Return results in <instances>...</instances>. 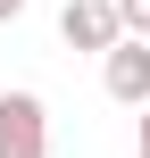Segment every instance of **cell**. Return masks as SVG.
Wrapping results in <instances>:
<instances>
[{"label": "cell", "instance_id": "obj_3", "mask_svg": "<svg viewBox=\"0 0 150 158\" xmlns=\"http://www.w3.org/2000/svg\"><path fill=\"white\" fill-rule=\"evenodd\" d=\"M100 83H109V100L150 108V50H142V42H117V50L100 58Z\"/></svg>", "mask_w": 150, "mask_h": 158}, {"label": "cell", "instance_id": "obj_7", "mask_svg": "<svg viewBox=\"0 0 150 158\" xmlns=\"http://www.w3.org/2000/svg\"><path fill=\"white\" fill-rule=\"evenodd\" d=\"M142 158H150V150H142Z\"/></svg>", "mask_w": 150, "mask_h": 158}, {"label": "cell", "instance_id": "obj_4", "mask_svg": "<svg viewBox=\"0 0 150 158\" xmlns=\"http://www.w3.org/2000/svg\"><path fill=\"white\" fill-rule=\"evenodd\" d=\"M117 17H125V33H134V42H150V0H117Z\"/></svg>", "mask_w": 150, "mask_h": 158}, {"label": "cell", "instance_id": "obj_5", "mask_svg": "<svg viewBox=\"0 0 150 158\" xmlns=\"http://www.w3.org/2000/svg\"><path fill=\"white\" fill-rule=\"evenodd\" d=\"M0 17H25V0H0Z\"/></svg>", "mask_w": 150, "mask_h": 158}, {"label": "cell", "instance_id": "obj_2", "mask_svg": "<svg viewBox=\"0 0 150 158\" xmlns=\"http://www.w3.org/2000/svg\"><path fill=\"white\" fill-rule=\"evenodd\" d=\"M58 33H67V50H117V42H134L125 33V17H117V0H67V17H58Z\"/></svg>", "mask_w": 150, "mask_h": 158}, {"label": "cell", "instance_id": "obj_1", "mask_svg": "<svg viewBox=\"0 0 150 158\" xmlns=\"http://www.w3.org/2000/svg\"><path fill=\"white\" fill-rule=\"evenodd\" d=\"M0 158H50V108L33 92H0Z\"/></svg>", "mask_w": 150, "mask_h": 158}, {"label": "cell", "instance_id": "obj_6", "mask_svg": "<svg viewBox=\"0 0 150 158\" xmlns=\"http://www.w3.org/2000/svg\"><path fill=\"white\" fill-rule=\"evenodd\" d=\"M142 150H150V108H142Z\"/></svg>", "mask_w": 150, "mask_h": 158}]
</instances>
